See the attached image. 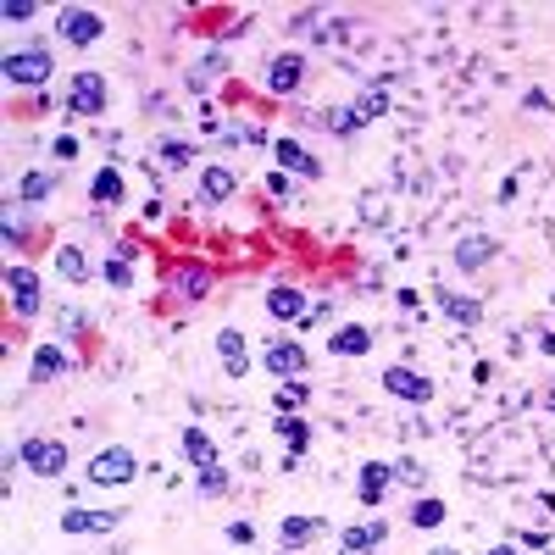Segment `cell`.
Returning <instances> with one entry per match:
<instances>
[{
  "label": "cell",
  "mask_w": 555,
  "mask_h": 555,
  "mask_svg": "<svg viewBox=\"0 0 555 555\" xmlns=\"http://www.w3.org/2000/svg\"><path fill=\"white\" fill-rule=\"evenodd\" d=\"M17 461H23L34 477H61L67 466H73V456H67L61 439H23V445H17Z\"/></svg>",
  "instance_id": "6da1fadb"
},
{
  "label": "cell",
  "mask_w": 555,
  "mask_h": 555,
  "mask_svg": "<svg viewBox=\"0 0 555 555\" xmlns=\"http://www.w3.org/2000/svg\"><path fill=\"white\" fill-rule=\"evenodd\" d=\"M139 472V461H133V450H122V445H111V450H100L89 466H84V477L95 483V489H117V483H128Z\"/></svg>",
  "instance_id": "7a4b0ae2"
},
{
  "label": "cell",
  "mask_w": 555,
  "mask_h": 555,
  "mask_svg": "<svg viewBox=\"0 0 555 555\" xmlns=\"http://www.w3.org/2000/svg\"><path fill=\"white\" fill-rule=\"evenodd\" d=\"M50 67H56V61H50V50H45V45L6 50V84H34V89H39V84L50 79Z\"/></svg>",
  "instance_id": "3957f363"
},
{
  "label": "cell",
  "mask_w": 555,
  "mask_h": 555,
  "mask_svg": "<svg viewBox=\"0 0 555 555\" xmlns=\"http://www.w3.org/2000/svg\"><path fill=\"white\" fill-rule=\"evenodd\" d=\"M56 34H61L67 45L84 50V45H95V39L106 34V23H100L95 6H61V12H56Z\"/></svg>",
  "instance_id": "277c9868"
},
{
  "label": "cell",
  "mask_w": 555,
  "mask_h": 555,
  "mask_svg": "<svg viewBox=\"0 0 555 555\" xmlns=\"http://www.w3.org/2000/svg\"><path fill=\"white\" fill-rule=\"evenodd\" d=\"M261 367H267L272 378H284V383L300 378V372H306V344H300V339H272L267 351H261Z\"/></svg>",
  "instance_id": "5b68a950"
},
{
  "label": "cell",
  "mask_w": 555,
  "mask_h": 555,
  "mask_svg": "<svg viewBox=\"0 0 555 555\" xmlns=\"http://www.w3.org/2000/svg\"><path fill=\"white\" fill-rule=\"evenodd\" d=\"M67 106H73V117H100L106 111V79L100 73H73V84H67Z\"/></svg>",
  "instance_id": "8992f818"
},
{
  "label": "cell",
  "mask_w": 555,
  "mask_h": 555,
  "mask_svg": "<svg viewBox=\"0 0 555 555\" xmlns=\"http://www.w3.org/2000/svg\"><path fill=\"white\" fill-rule=\"evenodd\" d=\"M383 389H389L394 400H411V405H428V400H434V378H423L416 367H389V372H383Z\"/></svg>",
  "instance_id": "52a82bcc"
},
{
  "label": "cell",
  "mask_w": 555,
  "mask_h": 555,
  "mask_svg": "<svg viewBox=\"0 0 555 555\" xmlns=\"http://www.w3.org/2000/svg\"><path fill=\"white\" fill-rule=\"evenodd\" d=\"M6 289H12L17 317H34V311L45 306V295H39V272H34V267H6Z\"/></svg>",
  "instance_id": "ba28073f"
},
{
  "label": "cell",
  "mask_w": 555,
  "mask_h": 555,
  "mask_svg": "<svg viewBox=\"0 0 555 555\" xmlns=\"http://www.w3.org/2000/svg\"><path fill=\"white\" fill-rule=\"evenodd\" d=\"M300 84H306V56L289 50V56H272V61H267V89H272V95H295Z\"/></svg>",
  "instance_id": "9c48e42d"
},
{
  "label": "cell",
  "mask_w": 555,
  "mask_h": 555,
  "mask_svg": "<svg viewBox=\"0 0 555 555\" xmlns=\"http://www.w3.org/2000/svg\"><path fill=\"white\" fill-rule=\"evenodd\" d=\"M389 539V517H372V522H356V528H344L339 533V555H367Z\"/></svg>",
  "instance_id": "30bf717a"
},
{
  "label": "cell",
  "mask_w": 555,
  "mask_h": 555,
  "mask_svg": "<svg viewBox=\"0 0 555 555\" xmlns=\"http://www.w3.org/2000/svg\"><path fill=\"white\" fill-rule=\"evenodd\" d=\"M117 528H122V511H84V506L61 511V533H117Z\"/></svg>",
  "instance_id": "8fae6325"
},
{
  "label": "cell",
  "mask_w": 555,
  "mask_h": 555,
  "mask_svg": "<svg viewBox=\"0 0 555 555\" xmlns=\"http://www.w3.org/2000/svg\"><path fill=\"white\" fill-rule=\"evenodd\" d=\"M306 289H295V284H272L267 289V311L278 317V322H306Z\"/></svg>",
  "instance_id": "7c38bea8"
},
{
  "label": "cell",
  "mask_w": 555,
  "mask_h": 555,
  "mask_svg": "<svg viewBox=\"0 0 555 555\" xmlns=\"http://www.w3.org/2000/svg\"><path fill=\"white\" fill-rule=\"evenodd\" d=\"M272 156H278V167L284 173H300V178H322V162L300 145V139H278L272 145Z\"/></svg>",
  "instance_id": "4fadbf2b"
},
{
  "label": "cell",
  "mask_w": 555,
  "mask_h": 555,
  "mask_svg": "<svg viewBox=\"0 0 555 555\" xmlns=\"http://www.w3.org/2000/svg\"><path fill=\"white\" fill-rule=\"evenodd\" d=\"M389 483H394V466H389V461H361V483H356L361 506H383Z\"/></svg>",
  "instance_id": "5bb4252c"
},
{
  "label": "cell",
  "mask_w": 555,
  "mask_h": 555,
  "mask_svg": "<svg viewBox=\"0 0 555 555\" xmlns=\"http://www.w3.org/2000/svg\"><path fill=\"white\" fill-rule=\"evenodd\" d=\"M67 367H73V361H67L61 344H39V351L28 356V378L34 383H56V378H67Z\"/></svg>",
  "instance_id": "9a60e30c"
},
{
  "label": "cell",
  "mask_w": 555,
  "mask_h": 555,
  "mask_svg": "<svg viewBox=\"0 0 555 555\" xmlns=\"http://www.w3.org/2000/svg\"><path fill=\"white\" fill-rule=\"evenodd\" d=\"M217 356H223V372L228 378H245L250 372V351H245V333L239 328H223L217 333Z\"/></svg>",
  "instance_id": "2e32d148"
},
{
  "label": "cell",
  "mask_w": 555,
  "mask_h": 555,
  "mask_svg": "<svg viewBox=\"0 0 555 555\" xmlns=\"http://www.w3.org/2000/svg\"><path fill=\"white\" fill-rule=\"evenodd\" d=\"M328 351H333V356H367V351H372V333H367L361 322H344V328L328 333Z\"/></svg>",
  "instance_id": "e0dca14e"
},
{
  "label": "cell",
  "mask_w": 555,
  "mask_h": 555,
  "mask_svg": "<svg viewBox=\"0 0 555 555\" xmlns=\"http://www.w3.org/2000/svg\"><path fill=\"white\" fill-rule=\"evenodd\" d=\"M278 434H284L289 439V466L306 456V445H311V423H306V416H295V411H278V423H272Z\"/></svg>",
  "instance_id": "ac0fdd59"
},
{
  "label": "cell",
  "mask_w": 555,
  "mask_h": 555,
  "mask_svg": "<svg viewBox=\"0 0 555 555\" xmlns=\"http://www.w3.org/2000/svg\"><path fill=\"white\" fill-rule=\"evenodd\" d=\"M483 261H495V239H489V234H466V239L456 245V267H461V272H477Z\"/></svg>",
  "instance_id": "d6986e66"
},
{
  "label": "cell",
  "mask_w": 555,
  "mask_h": 555,
  "mask_svg": "<svg viewBox=\"0 0 555 555\" xmlns=\"http://www.w3.org/2000/svg\"><path fill=\"white\" fill-rule=\"evenodd\" d=\"M167 284H173L178 295H189V300H200L205 289H212V272H205V267H167Z\"/></svg>",
  "instance_id": "ffe728a7"
},
{
  "label": "cell",
  "mask_w": 555,
  "mask_h": 555,
  "mask_svg": "<svg viewBox=\"0 0 555 555\" xmlns=\"http://www.w3.org/2000/svg\"><path fill=\"white\" fill-rule=\"evenodd\" d=\"M234 189H239V183H234L228 167H205V173H200V200H205V205H223Z\"/></svg>",
  "instance_id": "44dd1931"
},
{
  "label": "cell",
  "mask_w": 555,
  "mask_h": 555,
  "mask_svg": "<svg viewBox=\"0 0 555 555\" xmlns=\"http://www.w3.org/2000/svg\"><path fill=\"white\" fill-rule=\"evenodd\" d=\"M183 456L205 472V466H223L217 461V445H212V434H205V428H183Z\"/></svg>",
  "instance_id": "7402d4cb"
},
{
  "label": "cell",
  "mask_w": 555,
  "mask_h": 555,
  "mask_svg": "<svg viewBox=\"0 0 555 555\" xmlns=\"http://www.w3.org/2000/svg\"><path fill=\"white\" fill-rule=\"evenodd\" d=\"M434 300H439V306H445V317H450V322H461V328H477V317H483V306H477V300H466V295L434 289Z\"/></svg>",
  "instance_id": "603a6c76"
},
{
  "label": "cell",
  "mask_w": 555,
  "mask_h": 555,
  "mask_svg": "<svg viewBox=\"0 0 555 555\" xmlns=\"http://www.w3.org/2000/svg\"><path fill=\"white\" fill-rule=\"evenodd\" d=\"M317 533H322L317 517H284V522H278V539H284V550H300V544H311Z\"/></svg>",
  "instance_id": "cb8c5ba5"
},
{
  "label": "cell",
  "mask_w": 555,
  "mask_h": 555,
  "mask_svg": "<svg viewBox=\"0 0 555 555\" xmlns=\"http://www.w3.org/2000/svg\"><path fill=\"white\" fill-rule=\"evenodd\" d=\"M89 200H95V205H122V173H117V167H100V173L89 178Z\"/></svg>",
  "instance_id": "d4e9b609"
},
{
  "label": "cell",
  "mask_w": 555,
  "mask_h": 555,
  "mask_svg": "<svg viewBox=\"0 0 555 555\" xmlns=\"http://www.w3.org/2000/svg\"><path fill=\"white\" fill-rule=\"evenodd\" d=\"M56 272L67 278V284H84V278H89V256H84V245H61V250H56Z\"/></svg>",
  "instance_id": "484cf974"
},
{
  "label": "cell",
  "mask_w": 555,
  "mask_h": 555,
  "mask_svg": "<svg viewBox=\"0 0 555 555\" xmlns=\"http://www.w3.org/2000/svg\"><path fill=\"white\" fill-rule=\"evenodd\" d=\"M128 256H133V245H117V250L106 256V267H100L111 289H128V284H133V261H128Z\"/></svg>",
  "instance_id": "4316f807"
},
{
  "label": "cell",
  "mask_w": 555,
  "mask_h": 555,
  "mask_svg": "<svg viewBox=\"0 0 555 555\" xmlns=\"http://www.w3.org/2000/svg\"><path fill=\"white\" fill-rule=\"evenodd\" d=\"M50 189H56V173H23V183H17V205H39Z\"/></svg>",
  "instance_id": "83f0119b"
},
{
  "label": "cell",
  "mask_w": 555,
  "mask_h": 555,
  "mask_svg": "<svg viewBox=\"0 0 555 555\" xmlns=\"http://www.w3.org/2000/svg\"><path fill=\"white\" fill-rule=\"evenodd\" d=\"M223 67H228L223 56H205V61L194 67V73H189V89H200V95H205V89H212V84L223 79Z\"/></svg>",
  "instance_id": "f1b7e54d"
},
{
  "label": "cell",
  "mask_w": 555,
  "mask_h": 555,
  "mask_svg": "<svg viewBox=\"0 0 555 555\" xmlns=\"http://www.w3.org/2000/svg\"><path fill=\"white\" fill-rule=\"evenodd\" d=\"M194 162V145H189V139H162V167H189Z\"/></svg>",
  "instance_id": "f546056e"
},
{
  "label": "cell",
  "mask_w": 555,
  "mask_h": 555,
  "mask_svg": "<svg viewBox=\"0 0 555 555\" xmlns=\"http://www.w3.org/2000/svg\"><path fill=\"white\" fill-rule=\"evenodd\" d=\"M394 483H405V489H423V483H428V466L411 461V456H400V461H394Z\"/></svg>",
  "instance_id": "4dcf8cb0"
},
{
  "label": "cell",
  "mask_w": 555,
  "mask_h": 555,
  "mask_svg": "<svg viewBox=\"0 0 555 555\" xmlns=\"http://www.w3.org/2000/svg\"><path fill=\"white\" fill-rule=\"evenodd\" d=\"M383 106H389V84H372L361 100H356V111H361V122H372V117H383Z\"/></svg>",
  "instance_id": "1f68e13d"
},
{
  "label": "cell",
  "mask_w": 555,
  "mask_h": 555,
  "mask_svg": "<svg viewBox=\"0 0 555 555\" xmlns=\"http://www.w3.org/2000/svg\"><path fill=\"white\" fill-rule=\"evenodd\" d=\"M322 122H328V133H356V128H361V111H356V106H333Z\"/></svg>",
  "instance_id": "d6a6232c"
},
{
  "label": "cell",
  "mask_w": 555,
  "mask_h": 555,
  "mask_svg": "<svg viewBox=\"0 0 555 555\" xmlns=\"http://www.w3.org/2000/svg\"><path fill=\"white\" fill-rule=\"evenodd\" d=\"M411 522H416V528H439V522H445V500H428V495H423V500L411 506Z\"/></svg>",
  "instance_id": "836d02e7"
},
{
  "label": "cell",
  "mask_w": 555,
  "mask_h": 555,
  "mask_svg": "<svg viewBox=\"0 0 555 555\" xmlns=\"http://www.w3.org/2000/svg\"><path fill=\"white\" fill-rule=\"evenodd\" d=\"M295 405H306V383L300 378H289L284 389H278V411H295Z\"/></svg>",
  "instance_id": "e575fe53"
},
{
  "label": "cell",
  "mask_w": 555,
  "mask_h": 555,
  "mask_svg": "<svg viewBox=\"0 0 555 555\" xmlns=\"http://www.w3.org/2000/svg\"><path fill=\"white\" fill-rule=\"evenodd\" d=\"M39 12V0H6V6H0V17H6V23H28Z\"/></svg>",
  "instance_id": "d590c367"
},
{
  "label": "cell",
  "mask_w": 555,
  "mask_h": 555,
  "mask_svg": "<svg viewBox=\"0 0 555 555\" xmlns=\"http://www.w3.org/2000/svg\"><path fill=\"white\" fill-rule=\"evenodd\" d=\"M223 489H228V472L223 466H205L200 472V495H223Z\"/></svg>",
  "instance_id": "8d00e7d4"
},
{
  "label": "cell",
  "mask_w": 555,
  "mask_h": 555,
  "mask_svg": "<svg viewBox=\"0 0 555 555\" xmlns=\"http://www.w3.org/2000/svg\"><path fill=\"white\" fill-rule=\"evenodd\" d=\"M383 217H389V212H383V194H361V223H372V228H378Z\"/></svg>",
  "instance_id": "74e56055"
},
{
  "label": "cell",
  "mask_w": 555,
  "mask_h": 555,
  "mask_svg": "<svg viewBox=\"0 0 555 555\" xmlns=\"http://www.w3.org/2000/svg\"><path fill=\"white\" fill-rule=\"evenodd\" d=\"M23 234H28V223H23V212L12 205V212H6V245H23Z\"/></svg>",
  "instance_id": "f35d334b"
},
{
  "label": "cell",
  "mask_w": 555,
  "mask_h": 555,
  "mask_svg": "<svg viewBox=\"0 0 555 555\" xmlns=\"http://www.w3.org/2000/svg\"><path fill=\"white\" fill-rule=\"evenodd\" d=\"M228 544H256V528L250 522H228Z\"/></svg>",
  "instance_id": "ab89813d"
},
{
  "label": "cell",
  "mask_w": 555,
  "mask_h": 555,
  "mask_svg": "<svg viewBox=\"0 0 555 555\" xmlns=\"http://www.w3.org/2000/svg\"><path fill=\"white\" fill-rule=\"evenodd\" d=\"M56 156H61V162H73V156H79V139H73V133H61V139H56Z\"/></svg>",
  "instance_id": "60d3db41"
},
{
  "label": "cell",
  "mask_w": 555,
  "mask_h": 555,
  "mask_svg": "<svg viewBox=\"0 0 555 555\" xmlns=\"http://www.w3.org/2000/svg\"><path fill=\"white\" fill-rule=\"evenodd\" d=\"M539 351H544V356H555V333H544V339H539Z\"/></svg>",
  "instance_id": "b9f144b4"
},
{
  "label": "cell",
  "mask_w": 555,
  "mask_h": 555,
  "mask_svg": "<svg viewBox=\"0 0 555 555\" xmlns=\"http://www.w3.org/2000/svg\"><path fill=\"white\" fill-rule=\"evenodd\" d=\"M489 555H517V544H495V550H489Z\"/></svg>",
  "instance_id": "7bdbcfd3"
},
{
  "label": "cell",
  "mask_w": 555,
  "mask_h": 555,
  "mask_svg": "<svg viewBox=\"0 0 555 555\" xmlns=\"http://www.w3.org/2000/svg\"><path fill=\"white\" fill-rule=\"evenodd\" d=\"M428 555H461V550H428Z\"/></svg>",
  "instance_id": "ee69618b"
},
{
  "label": "cell",
  "mask_w": 555,
  "mask_h": 555,
  "mask_svg": "<svg viewBox=\"0 0 555 555\" xmlns=\"http://www.w3.org/2000/svg\"><path fill=\"white\" fill-rule=\"evenodd\" d=\"M550 411H555V389H550Z\"/></svg>",
  "instance_id": "f6af8a7d"
}]
</instances>
